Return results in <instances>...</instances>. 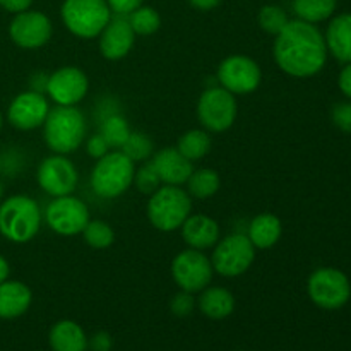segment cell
I'll return each mask as SVG.
<instances>
[{
  "mask_svg": "<svg viewBox=\"0 0 351 351\" xmlns=\"http://www.w3.org/2000/svg\"><path fill=\"white\" fill-rule=\"evenodd\" d=\"M88 346H91L93 351H110L112 350V338L108 332L98 331L88 341Z\"/></svg>",
  "mask_w": 351,
  "mask_h": 351,
  "instance_id": "cell-38",
  "label": "cell"
},
{
  "mask_svg": "<svg viewBox=\"0 0 351 351\" xmlns=\"http://www.w3.org/2000/svg\"><path fill=\"white\" fill-rule=\"evenodd\" d=\"M2 125H3V117H2V112H0V130H2Z\"/></svg>",
  "mask_w": 351,
  "mask_h": 351,
  "instance_id": "cell-45",
  "label": "cell"
},
{
  "mask_svg": "<svg viewBox=\"0 0 351 351\" xmlns=\"http://www.w3.org/2000/svg\"><path fill=\"white\" fill-rule=\"evenodd\" d=\"M239 106L235 95L225 88H208L197 101V120L208 132L221 134L235 123Z\"/></svg>",
  "mask_w": 351,
  "mask_h": 351,
  "instance_id": "cell-8",
  "label": "cell"
},
{
  "mask_svg": "<svg viewBox=\"0 0 351 351\" xmlns=\"http://www.w3.org/2000/svg\"><path fill=\"white\" fill-rule=\"evenodd\" d=\"M99 51L106 60H120L130 53L136 41V33L130 27L127 16H112L105 29L99 33Z\"/></svg>",
  "mask_w": 351,
  "mask_h": 351,
  "instance_id": "cell-17",
  "label": "cell"
},
{
  "mask_svg": "<svg viewBox=\"0 0 351 351\" xmlns=\"http://www.w3.org/2000/svg\"><path fill=\"white\" fill-rule=\"evenodd\" d=\"M86 151H88V154L91 158L99 160V158H103L106 153H108L110 146L106 144V141L103 139L101 134H96V136L89 137L88 139V143H86Z\"/></svg>",
  "mask_w": 351,
  "mask_h": 351,
  "instance_id": "cell-36",
  "label": "cell"
},
{
  "mask_svg": "<svg viewBox=\"0 0 351 351\" xmlns=\"http://www.w3.org/2000/svg\"><path fill=\"white\" fill-rule=\"evenodd\" d=\"M215 276L211 259L202 250L185 249L171 261V278L178 288L189 293H199L209 287Z\"/></svg>",
  "mask_w": 351,
  "mask_h": 351,
  "instance_id": "cell-10",
  "label": "cell"
},
{
  "mask_svg": "<svg viewBox=\"0 0 351 351\" xmlns=\"http://www.w3.org/2000/svg\"><path fill=\"white\" fill-rule=\"evenodd\" d=\"M130 127L129 122L125 120V117L120 115L119 112H110L106 115L101 117V122H99V134L103 136V139L106 141L110 147H120L123 146V143L127 141V137L130 136Z\"/></svg>",
  "mask_w": 351,
  "mask_h": 351,
  "instance_id": "cell-26",
  "label": "cell"
},
{
  "mask_svg": "<svg viewBox=\"0 0 351 351\" xmlns=\"http://www.w3.org/2000/svg\"><path fill=\"white\" fill-rule=\"evenodd\" d=\"M199 293L201 295L195 304L206 317L219 321V319L232 315L233 308H235V298H233L232 291L223 287H206Z\"/></svg>",
  "mask_w": 351,
  "mask_h": 351,
  "instance_id": "cell-23",
  "label": "cell"
},
{
  "mask_svg": "<svg viewBox=\"0 0 351 351\" xmlns=\"http://www.w3.org/2000/svg\"><path fill=\"white\" fill-rule=\"evenodd\" d=\"M218 77L221 88L232 95H250L263 81V71L254 58L247 55H230L219 64Z\"/></svg>",
  "mask_w": 351,
  "mask_h": 351,
  "instance_id": "cell-12",
  "label": "cell"
},
{
  "mask_svg": "<svg viewBox=\"0 0 351 351\" xmlns=\"http://www.w3.org/2000/svg\"><path fill=\"white\" fill-rule=\"evenodd\" d=\"M257 21H259V26L263 27L267 34H274V36H276V34L287 26L290 19H288V14L285 12L283 7L267 3V5L261 7L259 14H257Z\"/></svg>",
  "mask_w": 351,
  "mask_h": 351,
  "instance_id": "cell-32",
  "label": "cell"
},
{
  "mask_svg": "<svg viewBox=\"0 0 351 351\" xmlns=\"http://www.w3.org/2000/svg\"><path fill=\"white\" fill-rule=\"evenodd\" d=\"M36 180L51 197H62L74 194L79 184V173L75 165L65 154H51L38 167Z\"/></svg>",
  "mask_w": 351,
  "mask_h": 351,
  "instance_id": "cell-13",
  "label": "cell"
},
{
  "mask_svg": "<svg viewBox=\"0 0 351 351\" xmlns=\"http://www.w3.org/2000/svg\"><path fill=\"white\" fill-rule=\"evenodd\" d=\"M283 235V223L273 213H261L249 223L247 237L256 250H267L276 245Z\"/></svg>",
  "mask_w": 351,
  "mask_h": 351,
  "instance_id": "cell-21",
  "label": "cell"
},
{
  "mask_svg": "<svg viewBox=\"0 0 351 351\" xmlns=\"http://www.w3.org/2000/svg\"><path fill=\"white\" fill-rule=\"evenodd\" d=\"M338 84L343 95L351 98V64H346L345 67H343L341 74H339V79H338Z\"/></svg>",
  "mask_w": 351,
  "mask_h": 351,
  "instance_id": "cell-40",
  "label": "cell"
},
{
  "mask_svg": "<svg viewBox=\"0 0 351 351\" xmlns=\"http://www.w3.org/2000/svg\"><path fill=\"white\" fill-rule=\"evenodd\" d=\"M2 165H3L2 160H0V173H2Z\"/></svg>",
  "mask_w": 351,
  "mask_h": 351,
  "instance_id": "cell-46",
  "label": "cell"
},
{
  "mask_svg": "<svg viewBox=\"0 0 351 351\" xmlns=\"http://www.w3.org/2000/svg\"><path fill=\"white\" fill-rule=\"evenodd\" d=\"M33 3V0H0V7L5 9L7 12H23V10H27Z\"/></svg>",
  "mask_w": 351,
  "mask_h": 351,
  "instance_id": "cell-39",
  "label": "cell"
},
{
  "mask_svg": "<svg viewBox=\"0 0 351 351\" xmlns=\"http://www.w3.org/2000/svg\"><path fill=\"white\" fill-rule=\"evenodd\" d=\"M149 161L160 175L161 184L165 185L182 187L184 184H187L189 177L194 171L192 161H189L177 147H163V149L156 151Z\"/></svg>",
  "mask_w": 351,
  "mask_h": 351,
  "instance_id": "cell-18",
  "label": "cell"
},
{
  "mask_svg": "<svg viewBox=\"0 0 351 351\" xmlns=\"http://www.w3.org/2000/svg\"><path fill=\"white\" fill-rule=\"evenodd\" d=\"M182 239L189 249H211L219 240V225L208 215H191L180 226Z\"/></svg>",
  "mask_w": 351,
  "mask_h": 351,
  "instance_id": "cell-19",
  "label": "cell"
},
{
  "mask_svg": "<svg viewBox=\"0 0 351 351\" xmlns=\"http://www.w3.org/2000/svg\"><path fill=\"white\" fill-rule=\"evenodd\" d=\"M143 2L144 0H106L110 10L113 14H119V16H129L132 10L143 5Z\"/></svg>",
  "mask_w": 351,
  "mask_h": 351,
  "instance_id": "cell-37",
  "label": "cell"
},
{
  "mask_svg": "<svg viewBox=\"0 0 351 351\" xmlns=\"http://www.w3.org/2000/svg\"><path fill=\"white\" fill-rule=\"evenodd\" d=\"M331 119L339 130L351 134V103H338L332 108Z\"/></svg>",
  "mask_w": 351,
  "mask_h": 351,
  "instance_id": "cell-35",
  "label": "cell"
},
{
  "mask_svg": "<svg viewBox=\"0 0 351 351\" xmlns=\"http://www.w3.org/2000/svg\"><path fill=\"white\" fill-rule=\"evenodd\" d=\"M47 82H48V75L43 74V72H38L31 77V91H36L45 95L47 93Z\"/></svg>",
  "mask_w": 351,
  "mask_h": 351,
  "instance_id": "cell-41",
  "label": "cell"
},
{
  "mask_svg": "<svg viewBox=\"0 0 351 351\" xmlns=\"http://www.w3.org/2000/svg\"><path fill=\"white\" fill-rule=\"evenodd\" d=\"M189 3H191L194 9L202 10V12H208V10L216 9V7L221 3V0H189Z\"/></svg>",
  "mask_w": 351,
  "mask_h": 351,
  "instance_id": "cell-42",
  "label": "cell"
},
{
  "mask_svg": "<svg viewBox=\"0 0 351 351\" xmlns=\"http://www.w3.org/2000/svg\"><path fill=\"white\" fill-rule=\"evenodd\" d=\"M335 10L336 0H293V12L305 23H322L329 19Z\"/></svg>",
  "mask_w": 351,
  "mask_h": 351,
  "instance_id": "cell-28",
  "label": "cell"
},
{
  "mask_svg": "<svg viewBox=\"0 0 351 351\" xmlns=\"http://www.w3.org/2000/svg\"><path fill=\"white\" fill-rule=\"evenodd\" d=\"M194 307H195V298L192 297V293H189V291H184V290H182L180 293L175 295L170 302L171 312H173L175 315H178V317H185V315L192 314Z\"/></svg>",
  "mask_w": 351,
  "mask_h": 351,
  "instance_id": "cell-34",
  "label": "cell"
},
{
  "mask_svg": "<svg viewBox=\"0 0 351 351\" xmlns=\"http://www.w3.org/2000/svg\"><path fill=\"white\" fill-rule=\"evenodd\" d=\"M273 55L285 74L305 79L324 69L328 47L315 24L293 19L288 21L287 26L274 38Z\"/></svg>",
  "mask_w": 351,
  "mask_h": 351,
  "instance_id": "cell-1",
  "label": "cell"
},
{
  "mask_svg": "<svg viewBox=\"0 0 351 351\" xmlns=\"http://www.w3.org/2000/svg\"><path fill=\"white\" fill-rule=\"evenodd\" d=\"M324 40L335 58L351 64V12L339 14L329 23Z\"/></svg>",
  "mask_w": 351,
  "mask_h": 351,
  "instance_id": "cell-22",
  "label": "cell"
},
{
  "mask_svg": "<svg viewBox=\"0 0 351 351\" xmlns=\"http://www.w3.org/2000/svg\"><path fill=\"white\" fill-rule=\"evenodd\" d=\"M41 211L33 197L24 194L10 195L0 202V235L12 243H27L38 235Z\"/></svg>",
  "mask_w": 351,
  "mask_h": 351,
  "instance_id": "cell-3",
  "label": "cell"
},
{
  "mask_svg": "<svg viewBox=\"0 0 351 351\" xmlns=\"http://www.w3.org/2000/svg\"><path fill=\"white\" fill-rule=\"evenodd\" d=\"M53 27L47 14L40 10H23L14 16L9 24V36L24 50H36L50 41Z\"/></svg>",
  "mask_w": 351,
  "mask_h": 351,
  "instance_id": "cell-14",
  "label": "cell"
},
{
  "mask_svg": "<svg viewBox=\"0 0 351 351\" xmlns=\"http://www.w3.org/2000/svg\"><path fill=\"white\" fill-rule=\"evenodd\" d=\"M9 274H10V267L9 263L5 261V257L0 256V283L5 280H9Z\"/></svg>",
  "mask_w": 351,
  "mask_h": 351,
  "instance_id": "cell-43",
  "label": "cell"
},
{
  "mask_svg": "<svg viewBox=\"0 0 351 351\" xmlns=\"http://www.w3.org/2000/svg\"><path fill=\"white\" fill-rule=\"evenodd\" d=\"M50 113V103L47 96L36 91H24L10 101L7 108V120L19 130H34L43 127Z\"/></svg>",
  "mask_w": 351,
  "mask_h": 351,
  "instance_id": "cell-16",
  "label": "cell"
},
{
  "mask_svg": "<svg viewBox=\"0 0 351 351\" xmlns=\"http://www.w3.org/2000/svg\"><path fill=\"white\" fill-rule=\"evenodd\" d=\"M43 218L57 235L74 237L82 233L91 219V215L86 202L71 194L53 197V201L45 209Z\"/></svg>",
  "mask_w": 351,
  "mask_h": 351,
  "instance_id": "cell-11",
  "label": "cell"
},
{
  "mask_svg": "<svg viewBox=\"0 0 351 351\" xmlns=\"http://www.w3.org/2000/svg\"><path fill=\"white\" fill-rule=\"evenodd\" d=\"M88 91L89 79L79 67L65 65L48 75L47 95L58 106H75L86 98Z\"/></svg>",
  "mask_w": 351,
  "mask_h": 351,
  "instance_id": "cell-15",
  "label": "cell"
},
{
  "mask_svg": "<svg viewBox=\"0 0 351 351\" xmlns=\"http://www.w3.org/2000/svg\"><path fill=\"white\" fill-rule=\"evenodd\" d=\"M88 132L84 113L75 106L50 108L43 123V139L55 154H71L77 149Z\"/></svg>",
  "mask_w": 351,
  "mask_h": 351,
  "instance_id": "cell-2",
  "label": "cell"
},
{
  "mask_svg": "<svg viewBox=\"0 0 351 351\" xmlns=\"http://www.w3.org/2000/svg\"><path fill=\"white\" fill-rule=\"evenodd\" d=\"M82 237H84V242L91 249L96 250L108 249L115 242V232H113V228L106 221H101V219H89L86 228L82 230Z\"/></svg>",
  "mask_w": 351,
  "mask_h": 351,
  "instance_id": "cell-30",
  "label": "cell"
},
{
  "mask_svg": "<svg viewBox=\"0 0 351 351\" xmlns=\"http://www.w3.org/2000/svg\"><path fill=\"white\" fill-rule=\"evenodd\" d=\"M62 23L81 40L98 38L112 19L106 0H64L60 7Z\"/></svg>",
  "mask_w": 351,
  "mask_h": 351,
  "instance_id": "cell-6",
  "label": "cell"
},
{
  "mask_svg": "<svg viewBox=\"0 0 351 351\" xmlns=\"http://www.w3.org/2000/svg\"><path fill=\"white\" fill-rule=\"evenodd\" d=\"M134 161L122 151H108L96 160L91 171V189L98 197L117 199L125 194L134 184Z\"/></svg>",
  "mask_w": 351,
  "mask_h": 351,
  "instance_id": "cell-5",
  "label": "cell"
},
{
  "mask_svg": "<svg viewBox=\"0 0 351 351\" xmlns=\"http://www.w3.org/2000/svg\"><path fill=\"white\" fill-rule=\"evenodd\" d=\"M134 185H136V189L141 194L151 195L163 184H161V178L158 175V171L154 170L153 163L151 161H144L139 170H136V173H134Z\"/></svg>",
  "mask_w": 351,
  "mask_h": 351,
  "instance_id": "cell-33",
  "label": "cell"
},
{
  "mask_svg": "<svg viewBox=\"0 0 351 351\" xmlns=\"http://www.w3.org/2000/svg\"><path fill=\"white\" fill-rule=\"evenodd\" d=\"M213 141L208 130L191 129L180 136L177 143V149L187 158L189 161L202 160L211 151Z\"/></svg>",
  "mask_w": 351,
  "mask_h": 351,
  "instance_id": "cell-25",
  "label": "cell"
},
{
  "mask_svg": "<svg viewBox=\"0 0 351 351\" xmlns=\"http://www.w3.org/2000/svg\"><path fill=\"white\" fill-rule=\"evenodd\" d=\"M307 293L317 307L336 311L350 300L351 285L346 274L339 269L319 267L308 276Z\"/></svg>",
  "mask_w": 351,
  "mask_h": 351,
  "instance_id": "cell-9",
  "label": "cell"
},
{
  "mask_svg": "<svg viewBox=\"0 0 351 351\" xmlns=\"http://www.w3.org/2000/svg\"><path fill=\"white\" fill-rule=\"evenodd\" d=\"M147 219L156 230L175 232L184 225L192 213V199L185 189L178 185H161L147 202Z\"/></svg>",
  "mask_w": 351,
  "mask_h": 351,
  "instance_id": "cell-4",
  "label": "cell"
},
{
  "mask_svg": "<svg viewBox=\"0 0 351 351\" xmlns=\"http://www.w3.org/2000/svg\"><path fill=\"white\" fill-rule=\"evenodd\" d=\"M50 346L53 351H86L88 338L77 322L65 319L51 328Z\"/></svg>",
  "mask_w": 351,
  "mask_h": 351,
  "instance_id": "cell-24",
  "label": "cell"
},
{
  "mask_svg": "<svg viewBox=\"0 0 351 351\" xmlns=\"http://www.w3.org/2000/svg\"><path fill=\"white\" fill-rule=\"evenodd\" d=\"M256 259V247L243 233H232L223 240H218L211 264L215 273L225 278L242 276L250 269Z\"/></svg>",
  "mask_w": 351,
  "mask_h": 351,
  "instance_id": "cell-7",
  "label": "cell"
},
{
  "mask_svg": "<svg viewBox=\"0 0 351 351\" xmlns=\"http://www.w3.org/2000/svg\"><path fill=\"white\" fill-rule=\"evenodd\" d=\"M2 197H3V185L0 184V202H2Z\"/></svg>",
  "mask_w": 351,
  "mask_h": 351,
  "instance_id": "cell-44",
  "label": "cell"
},
{
  "mask_svg": "<svg viewBox=\"0 0 351 351\" xmlns=\"http://www.w3.org/2000/svg\"><path fill=\"white\" fill-rule=\"evenodd\" d=\"M33 293L29 287L16 280H5L0 283V319H16L26 314Z\"/></svg>",
  "mask_w": 351,
  "mask_h": 351,
  "instance_id": "cell-20",
  "label": "cell"
},
{
  "mask_svg": "<svg viewBox=\"0 0 351 351\" xmlns=\"http://www.w3.org/2000/svg\"><path fill=\"white\" fill-rule=\"evenodd\" d=\"M130 27L139 36H151L161 27V16L149 5H141L127 16Z\"/></svg>",
  "mask_w": 351,
  "mask_h": 351,
  "instance_id": "cell-29",
  "label": "cell"
},
{
  "mask_svg": "<svg viewBox=\"0 0 351 351\" xmlns=\"http://www.w3.org/2000/svg\"><path fill=\"white\" fill-rule=\"evenodd\" d=\"M219 175L213 168H199L187 180L189 195L195 199H209L219 191Z\"/></svg>",
  "mask_w": 351,
  "mask_h": 351,
  "instance_id": "cell-27",
  "label": "cell"
},
{
  "mask_svg": "<svg viewBox=\"0 0 351 351\" xmlns=\"http://www.w3.org/2000/svg\"><path fill=\"white\" fill-rule=\"evenodd\" d=\"M123 154L129 158L134 163H139V161H147L154 153L153 141L143 132H130V136L127 137V141L123 143V146L120 147Z\"/></svg>",
  "mask_w": 351,
  "mask_h": 351,
  "instance_id": "cell-31",
  "label": "cell"
}]
</instances>
